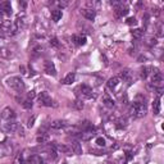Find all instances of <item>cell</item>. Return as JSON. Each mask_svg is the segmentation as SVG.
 Wrapping results in <instances>:
<instances>
[{"instance_id": "cell-1", "label": "cell", "mask_w": 164, "mask_h": 164, "mask_svg": "<svg viewBox=\"0 0 164 164\" xmlns=\"http://www.w3.org/2000/svg\"><path fill=\"white\" fill-rule=\"evenodd\" d=\"M6 85L8 87H11L13 90H15L17 92H23L26 90V86H25V82L21 77L18 76H12L6 80Z\"/></svg>"}, {"instance_id": "cell-2", "label": "cell", "mask_w": 164, "mask_h": 164, "mask_svg": "<svg viewBox=\"0 0 164 164\" xmlns=\"http://www.w3.org/2000/svg\"><path fill=\"white\" fill-rule=\"evenodd\" d=\"M131 115L133 118H141L146 114V104L145 103H140V101H135L133 104L131 105Z\"/></svg>"}, {"instance_id": "cell-3", "label": "cell", "mask_w": 164, "mask_h": 164, "mask_svg": "<svg viewBox=\"0 0 164 164\" xmlns=\"http://www.w3.org/2000/svg\"><path fill=\"white\" fill-rule=\"evenodd\" d=\"M37 100H39V104L42 105V106H55L56 104H54L53 99L50 98V95L46 91H42L37 96Z\"/></svg>"}, {"instance_id": "cell-4", "label": "cell", "mask_w": 164, "mask_h": 164, "mask_svg": "<svg viewBox=\"0 0 164 164\" xmlns=\"http://www.w3.org/2000/svg\"><path fill=\"white\" fill-rule=\"evenodd\" d=\"M150 76H151V83H153V86H159V85H162V82H163V75H162V72L159 71L158 68H151V73H150Z\"/></svg>"}, {"instance_id": "cell-5", "label": "cell", "mask_w": 164, "mask_h": 164, "mask_svg": "<svg viewBox=\"0 0 164 164\" xmlns=\"http://www.w3.org/2000/svg\"><path fill=\"white\" fill-rule=\"evenodd\" d=\"M1 128L4 130L6 133H12V132H15L19 128V126H18V123H17L15 120H4Z\"/></svg>"}, {"instance_id": "cell-6", "label": "cell", "mask_w": 164, "mask_h": 164, "mask_svg": "<svg viewBox=\"0 0 164 164\" xmlns=\"http://www.w3.org/2000/svg\"><path fill=\"white\" fill-rule=\"evenodd\" d=\"M1 119L3 120H15L14 110H13L12 108H9V106L4 108L3 109V112H1Z\"/></svg>"}, {"instance_id": "cell-7", "label": "cell", "mask_w": 164, "mask_h": 164, "mask_svg": "<svg viewBox=\"0 0 164 164\" xmlns=\"http://www.w3.org/2000/svg\"><path fill=\"white\" fill-rule=\"evenodd\" d=\"M112 4L115 5V14L118 15V17H123V15H127V14H128V12H130L128 8L123 5L122 3H119V4H118V3L114 1V3H112Z\"/></svg>"}, {"instance_id": "cell-8", "label": "cell", "mask_w": 164, "mask_h": 164, "mask_svg": "<svg viewBox=\"0 0 164 164\" xmlns=\"http://www.w3.org/2000/svg\"><path fill=\"white\" fill-rule=\"evenodd\" d=\"M44 71H45V73H48V75H50V76H55L56 75L54 63L50 62V60H45L44 62Z\"/></svg>"}, {"instance_id": "cell-9", "label": "cell", "mask_w": 164, "mask_h": 164, "mask_svg": "<svg viewBox=\"0 0 164 164\" xmlns=\"http://www.w3.org/2000/svg\"><path fill=\"white\" fill-rule=\"evenodd\" d=\"M77 90H80V94H81L82 96H86V98H92V89L90 87V86L87 85H81V86H78V89Z\"/></svg>"}, {"instance_id": "cell-10", "label": "cell", "mask_w": 164, "mask_h": 164, "mask_svg": "<svg viewBox=\"0 0 164 164\" xmlns=\"http://www.w3.org/2000/svg\"><path fill=\"white\" fill-rule=\"evenodd\" d=\"M69 148H71V150H72V153H75V154H77V155H81L82 154V146H81V144H80L78 141H73L69 144Z\"/></svg>"}, {"instance_id": "cell-11", "label": "cell", "mask_w": 164, "mask_h": 164, "mask_svg": "<svg viewBox=\"0 0 164 164\" xmlns=\"http://www.w3.org/2000/svg\"><path fill=\"white\" fill-rule=\"evenodd\" d=\"M0 12H3L5 15H11L12 14V5L11 1H3L0 4Z\"/></svg>"}, {"instance_id": "cell-12", "label": "cell", "mask_w": 164, "mask_h": 164, "mask_svg": "<svg viewBox=\"0 0 164 164\" xmlns=\"http://www.w3.org/2000/svg\"><path fill=\"white\" fill-rule=\"evenodd\" d=\"M81 14L85 17L86 19H89V21H94V19H95V11H94V9H89V8L81 9Z\"/></svg>"}, {"instance_id": "cell-13", "label": "cell", "mask_w": 164, "mask_h": 164, "mask_svg": "<svg viewBox=\"0 0 164 164\" xmlns=\"http://www.w3.org/2000/svg\"><path fill=\"white\" fill-rule=\"evenodd\" d=\"M64 130H65V132L68 133V135H73V136H78L80 133L82 132L81 128L77 127V126H65Z\"/></svg>"}, {"instance_id": "cell-14", "label": "cell", "mask_w": 164, "mask_h": 164, "mask_svg": "<svg viewBox=\"0 0 164 164\" xmlns=\"http://www.w3.org/2000/svg\"><path fill=\"white\" fill-rule=\"evenodd\" d=\"M0 28L5 32H11L12 33V30H13V22L9 21V19H4L1 23H0Z\"/></svg>"}, {"instance_id": "cell-15", "label": "cell", "mask_w": 164, "mask_h": 164, "mask_svg": "<svg viewBox=\"0 0 164 164\" xmlns=\"http://www.w3.org/2000/svg\"><path fill=\"white\" fill-rule=\"evenodd\" d=\"M120 85V78L118 76H115V77H112V78L108 81V87L110 90H115L118 86Z\"/></svg>"}, {"instance_id": "cell-16", "label": "cell", "mask_w": 164, "mask_h": 164, "mask_svg": "<svg viewBox=\"0 0 164 164\" xmlns=\"http://www.w3.org/2000/svg\"><path fill=\"white\" fill-rule=\"evenodd\" d=\"M13 55H14V53H13L11 49H8V48H0V56H1V58L11 59Z\"/></svg>"}, {"instance_id": "cell-17", "label": "cell", "mask_w": 164, "mask_h": 164, "mask_svg": "<svg viewBox=\"0 0 164 164\" xmlns=\"http://www.w3.org/2000/svg\"><path fill=\"white\" fill-rule=\"evenodd\" d=\"M17 101H19V104H21L25 109H31L32 108V100H30L27 98H17Z\"/></svg>"}, {"instance_id": "cell-18", "label": "cell", "mask_w": 164, "mask_h": 164, "mask_svg": "<svg viewBox=\"0 0 164 164\" xmlns=\"http://www.w3.org/2000/svg\"><path fill=\"white\" fill-rule=\"evenodd\" d=\"M103 104H104L106 108H113V106H114V100H113L112 98H110V96L108 95V94H104V96H103Z\"/></svg>"}, {"instance_id": "cell-19", "label": "cell", "mask_w": 164, "mask_h": 164, "mask_svg": "<svg viewBox=\"0 0 164 164\" xmlns=\"http://www.w3.org/2000/svg\"><path fill=\"white\" fill-rule=\"evenodd\" d=\"M75 80H76V75L73 72H69L68 75H67L62 80V83H63V85H71V83L75 82Z\"/></svg>"}, {"instance_id": "cell-20", "label": "cell", "mask_w": 164, "mask_h": 164, "mask_svg": "<svg viewBox=\"0 0 164 164\" xmlns=\"http://www.w3.org/2000/svg\"><path fill=\"white\" fill-rule=\"evenodd\" d=\"M28 163L30 164H42L44 163V159L41 158V155H37V154H33L28 158Z\"/></svg>"}, {"instance_id": "cell-21", "label": "cell", "mask_w": 164, "mask_h": 164, "mask_svg": "<svg viewBox=\"0 0 164 164\" xmlns=\"http://www.w3.org/2000/svg\"><path fill=\"white\" fill-rule=\"evenodd\" d=\"M54 148L56 150H59V151H62V153H65V154H71L72 153L71 148H68V146L64 145V144H55Z\"/></svg>"}, {"instance_id": "cell-22", "label": "cell", "mask_w": 164, "mask_h": 164, "mask_svg": "<svg viewBox=\"0 0 164 164\" xmlns=\"http://www.w3.org/2000/svg\"><path fill=\"white\" fill-rule=\"evenodd\" d=\"M67 125L63 120H53L51 123H50V127H51L53 130H62V128H64Z\"/></svg>"}, {"instance_id": "cell-23", "label": "cell", "mask_w": 164, "mask_h": 164, "mask_svg": "<svg viewBox=\"0 0 164 164\" xmlns=\"http://www.w3.org/2000/svg\"><path fill=\"white\" fill-rule=\"evenodd\" d=\"M72 40L77 45H85L86 44V37L85 36H81V35H73Z\"/></svg>"}, {"instance_id": "cell-24", "label": "cell", "mask_w": 164, "mask_h": 164, "mask_svg": "<svg viewBox=\"0 0 164 164\" xmlns=\"http://www.w3.org/2000/svg\"><path fill=\"white\" fill-rule=\"evenodd\" d=\"M62 15H63V13H62L60 9L51 11V18H53V21H54V22H59L60 19H62Z\"/></svg>"}, {"instance_id": "cell-25", "label": "cell", "mask_w": 164, "mask_h": 164, "mask_svg": "<svg viewBox=\"0 0 164 164\" xmlns=\"http://www.w3.org/2000/svg\"><path fill=\"white\" fill-rule=\"evenodd\" d=\"M150 73H151V67H144L140 71V76H141L142 80H146L150 76Z\"/></svg>"}, {"instance_id": "cell-26", "label": "cell", "mask_w": 164, "mask_h": 164, "mask_svg": "<svg viewBox=\"0 0 164 164\" xmlns=\"http://www.w3.org/2000/svg\"><path fill=\"white\" fill-rule=\"evenodd\" d=\"M131 33H132V36L135 39H141L144 35H145V31H144L142 28H135V30H132L131 31Z\"/></svg>"}, {"instance_id": "cell-27", "label": "cell", "mask_w": 164, "mask_h": 164, "mask_svg": "<svg viewBox=\"0 0 164 164\" xmlns=\"http://www.w3.org/2000/svg\"><path fill=\"white\" fill-rule=\"evenodd\" d=\"M153 112L154 114H159L160 113V99H155L153 103Z\"/></svg>"}, {"instance_id": "cell-28", "label": "cell", "mask_w": 164, "mask_h": 164, "mask_svg": "<svg viewBox=\"0 0 164 164\" xmlns=\"http://www.w3.org/2000/svg\"><path fill=\"white\" fill-rule=\"evenodd\" d=\"M118 77H119V78H123L125 81H128L130 77H131V72H130L128 69H125L123 72H120V75Z\"/></svg>"}, {"instance_id": "cell-29", "label": "cell", "mask_w": 164, "mask_h": 164, "mask_svg": "<svg viewBox=\"0 0 164 164\" xmlns=\"http://www.w3.org/2000/svg\"><path fill=\"white\" fill-rule=\"evenodd\" d=\"M42 50H44V48H42L41 45H37V46H35V48H32V55H35V56H37V55H40L42 53Z\"/></svg>"}, {"instance_id": "cell-30", "label": "cell", "mask_w": 164, "mask_h": 164, "mask_svg": "<svg viewBox=\"0 0 164 164\" xmlns=\"http://www.w3.org/2000/svg\"><path fill=\"white\" fill-rule=\"evenodd\" d=\"M36 141H37V144H46V142L49 141V136L48 135L37 136V137H36Z\"/></svg>"}, {"instance_id": "cell-31", "label": "cell", "mask_w": 164, "mask_h": 164, "mask_svg": "<svg viewBox=\"0 0 164 164\" xmlns=\"http://www.w3.org/2000/svg\"><path fill=\"white\" fill-rule=\"evenodd\" d=\"M73 105H75V108H76V109H78V110H82V109H83V106H85V105H83V101H81V100H76L75 104H73Z\"/></svg>"}, {"instance_id": "cell-32", "label": "cell", "mask_w": 164, "mask_h": 164, "mask_svg": "<svg viewBox=\"0 0 164 164\" xmlns=\"http://www.w3.org/2000/svg\"><path fill=\"white\" fill-rule=\"evenodd\" d=\"M96 144H98V146H105L106 141H105L104 137H98V139H96Z\"/></svg>"}, {"instance_id": "cell-33", "label": "cell", "mask_w": 164, "mask_h": 164, "mask_svg": "<svg viewBox=\"0 0 164 164\" xmlns=\"http://www.w3.org/2000/svg\"><path fill=\"white\" fill-rule=\"evenodd\" d=\"M126 23H127V25H128V26H136L137 25V21H136V18H135V17H131V18H128V19H127V21H126Z\"/></svg>"}, {"instance_id": "cell-34", "label": "cell", "mask_w": 164, "mask_h": 164, "mask_svg": "<svg viewBox=\"0 0 164 164\" xmlns=\"http://www.w3.org/2000/svg\"><path fill=\"white\" fill-rule=\"evenodd\" d=\"M50 45L54 46V48H58V46H59V40L56 37H53L51 40H50Z\"/></svg>"}, {"instance_id": "cell-35", "label": "cell", "mask_w": 164, "mask_h": 164, "mask_svg": "<svg viewBox=\"0 0 164 164\" xmlns=\"http://www.w3.org/2000/svg\"><path fill=\"white\" fill-rule=\"evenodd\" d=\"M15 164H27V162H26V159L23 158L22 155H19L18 158L15 159Z\"/></svg>"}, {"instance_id": "cell-36", "label": "cell", "mask_w": 164, "mask_h": 164, "mask_svg": "<svg viewBox=\"0 0 164 164\" xmlns=\"http://www.w3.org/2000/svg\"><path fill=\"white\" fill-rule=\"evenodd\" d=\"M156 35H158L159 37H162V36H163V26L162 25H158V28H156Z\"/></svg>"}, {"instance_id": "cell-37", "label": "cell", "mask_w": 164, "mask_h": 164, "mask_svg": "<svg viewBox=\"0 0 164 164\" xmlns=\"http://www.w3.org/2000/svg\"><path fill=\"white\" fill-rule=\"evenodd\" d=\"M148 44H149L150 46L156 45V39H155V37H150V39H149V41H148Z\"/></svg>"}, {"instance_id": "cell-38", "label": "cell", "mask_w": 164, "mask_h": 164, "mask_svg": "<svg viewBox=\"0 0 164 164\" xmlns=\"http://www.w3.org/2000/svg\"><path fill=\"white\" fill-rule=\"evenodd\" d=\"M35 119H36L35 117H32V118H30V119H28V122H27V126L30 127V128H31V127L33 126V122H35Z\"/></svg>"}, {"instance_id": "cell-39", "label": "cell", "mask_w": 164, "mask_h": 164, "mask_svg": "<svg viewBox=\"0 0 164 164\" xmlns=\"http://www.w3.org/2000/svg\"><path fill=\"white\" fill-rule=\"evenodd\" d=\"M58 5L60 8H65V6H68V3L67 1H58Z\"/></svg>"}, {"instance_id": "cell-40", "label": "cell", "mask_w": 164, "mask_h": 164, "mask_svg": "<svg viewBox=\"0 0 164 164\" xmlns=\"http://www.w3.org/2000/svg\"><path fill=\"white\" fill-rule=\"evenodd\" d=\"M33 98H35V91H30V92L27 94V99H30V100H32Z\"/></svg>"}, {"instance_id": "cell-41", "label": "cell", "mask_w": 164, "mask_h": 164, "mask_svg": "<svg viewBox=\"0 0 164 164\" xmlns=\"http://www.w3.org/2000/svg\"><path fill=\"white\" fill-rule=\"evenodd\" d=\"M63 164H67V163H63Z\"/></svg>"}]
</instances>
